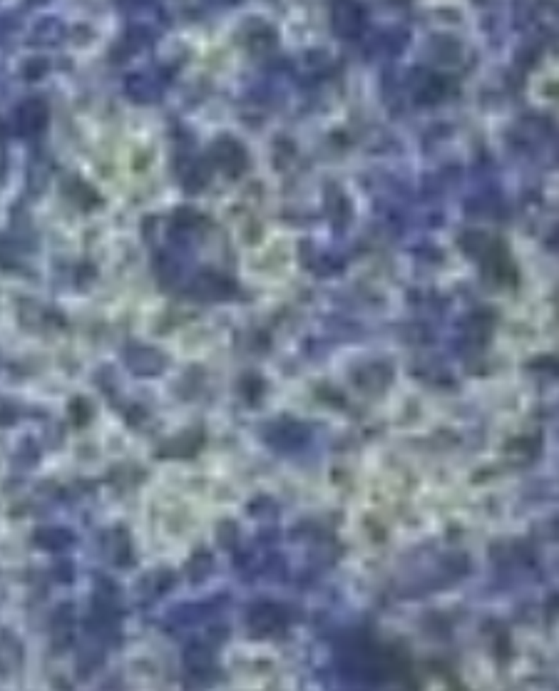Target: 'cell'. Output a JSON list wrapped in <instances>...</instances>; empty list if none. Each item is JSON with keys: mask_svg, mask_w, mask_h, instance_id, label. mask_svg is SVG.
Listing matches in <instances>:
<instances>
[{"mask_svg": "<svg viewBox=\"0 0 559 691\" xmlns=\"http://www.w3.org/2000/svg\"><path fill=\"white\" fill-rule=\"evenodd\" d=\"M16 115H18V118H16L18 132L35 135V132H40L42 125H45L47 110H45V105H42L40 100H28V102H23V105L18 107Z\"/></svg>", "mask_w": 559, "mask_h": 691, "instance_id": "obj_1", "label": "cell"}, {"mask_svg": "<svg viewBox=\"0 0 559 691\" xmlns=\"http://www.w3.org/2000/svg\"><path fill=\"white\" fill-rule=\"evenodd\" d=\"M35 542L40 544V547L57 552V549H65L67 544L72 542V537H70V532H67V530L50 527V530H40V532H38V537H35Z\"/></svg>", "mask_w": 559, "mask_h": 691, "instance_id": "obj_3", "label": "cell"}, {"mask_svg": "<svg viewBox=\"0 0 559 691\" xmlns=\"http://www.w3.org/2000/svg\"><path fill=\"white\" fill-rule=\"evenodd\" d=\"M214 159L224 169H229V162H234V169L239 172L244 167V149L236 142H231V139H224V142L214 144Z\"/></svg>", "mask_w": 559, "mask_h": 691, "instance_id": "obj_2", "label": "cell"}]
</instances>
